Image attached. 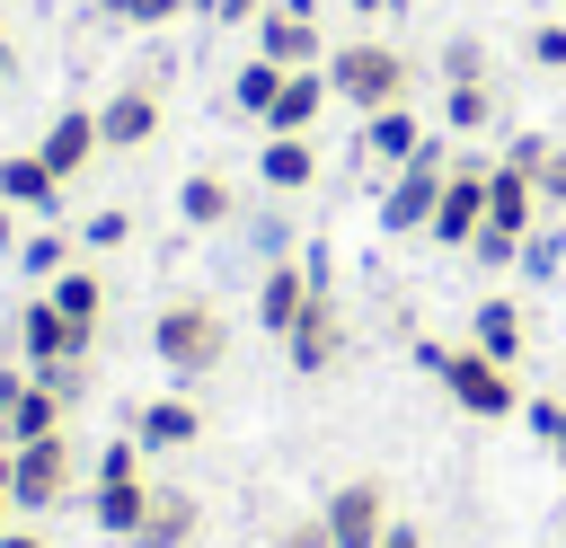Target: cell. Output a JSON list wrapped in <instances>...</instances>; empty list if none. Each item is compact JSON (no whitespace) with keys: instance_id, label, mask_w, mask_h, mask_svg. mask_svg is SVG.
Segmentation results:
<instances>
[{"instance_id":"28","label":"cell","mask_w":566,"mask_h":548,"mask_svg":"<svg viewBox=\"0 0 566 548\" xmlns=\"http://www.w3.org/2000/svg\"><path fill=\"white\" fill-rule=\"evenodd\" d=\"M124 239H133V212H115V203H106V212H88V221L71 230V247H124Z\"/></svg>"},{"instance_id":"1","label":"cell","mask_w":566,"mask_h":548,"mask_svg":"<svg viewBox=\"0 0 566 548\" xmlns=\"http://www.w3.org/2000/svg\"><path fill=\"white\" fill-rule=\"evenodd\" d=\"M327 88H336L354 115H371V106H407L416 62H407L398 44H380V35H345V44H327Z\"/></svg>"},{"instance_id":"34","label":"cell","mask_w":566,"mask_h":548,"mask_svg":"<svg viewBox=\"0 0 566 548\" xmlns=\"http://www.w3.org/2000/svg\"><path fill=\"white\" fill-rule=\"evenodd\" d=\"M265 548H327V521H318V513H301V521H283Z\"/></svg>"},{"instance_id":"23","label":"cell","mask_w":566,"mask_h":548,"mask_svg":"<svg viewBox=\"0 0 566 548\" xmlns=\"http://www.w3.org/2000/svg\"><path fill=\"white\" fill-rule=\"evenodd\" d=\"M177 212H186L195 230H221V221L239 212V194H230V186H221V177L203 168V177H186V186H177Z\"/></svg>"},{"instance_id":"40","label":"cell","mask_w":566,"mask_h":548,"mask_svg":"<svg viewBox=\"0 0 566 548\" xmlns=\"http://www.w3.org/2000/svg\"><path fill=\"white\" fill-rule=\"evenodd\" d=\"M380 548H424V530H416V521H389V539H380Z\"/></svg>"},{"instance_id":"21","label":"cell","mask_w":566,"mask_h":548,"mask_svg":"<svg viewBox=\"0 0 566 548\" xmlns=\"http://www.w3.org/2000/svg\"><path fill=\"white\" fill-rule=\"evenodd\" d=\"M44 301H53L71 327H88V336H97V318H106V283H97V265H62V274L44 283Z\"/></svg>"},{"instance_id":"3","label":"cell","mask_w":566,"mask_h":548,"mask_svg":"<svg viewBox=\"0 0 566 548\" xmlns=\"http://www.w3.org/2000/svg\"><path fill=\"white\" fill-rule=\"evenodd\" d=\"M416 362H424V371H433V380H442V389H451L469 415H486V424L522 407V389H513V362H495V354H478V345H460V354H451V345L416 336Z\"/></svg>"},{"instance_id":"12","label":"cell","mask_w":566,"mask_h":548,"mask_svg":"<svg viewBox=\"0 0 566 548\" xmlns=\"http://www.w3.org/2000/svg\"><path fill=\"white\" fill-rule=\"evenodd\" d=\"M97 150H106V141H97V115H88V106H62V115L44 124V141H35V159H44L53 177H80Z\"/></svg>"},{"instance_id":"19","label":"cell","mask_w":566,"mask_h":548,"mask_svg":"<svg viewBox=\"0 0 566 548\" xmlns=\"http://www.w3.org/2000/svg\"><path fill=\"white\" fill-rule=\"evenodd\" d=\"M301 301H310V265H265V283H256V309H248V318H256L265 336H283V327L301 318Z\"/></svg>"},{"instance_id":"36","label":"cell","mask_w":566,"mask_h":548,"mask_svg":"<svg viewBox=\"0 0 566 548\" xmlns=\"http://www.w3.org/2000/svg\"><path fill=\"white\" fill-rule=\"evenodd\" d=\"M539 203H557V212H566V141H557V150H548V168H539Z\"/></svg>"},{"instance_id":"37","label":"cell","mask_w":566,"mask_h":548,"mask_svg":"<svg viewBox=\"0 0 566 548\" xmlns=\"http://www.w3.org/2000/svg\"><path fill=\"white\" fill-rule=\"evenodd\" d=\"M265 9H274V0H221V9H212V18H221V27H256V18H265Z\"/></svg>"},{"instance_id":"15","label":"cell","mask_w":566,"mask_h":548,"mask_svg":"<svg viewBox=\"0 0 566 548\" xmlns=\"http://www.w3.org/2000/svg\"><path fill=\"white\" fill-rule=\"evenodd\" d=\"M62 407H71V398H62V389H53L44 371H27V389H18L9 407H0V433H9V442H35V433H62Z\"/></svg>"},{"instance_id":"16","label":"cell","mask_w":566,"mask_h":548,"mask_svg":"<svg viewBox=\"0 0 566 548\" xmlns=\"http://www.w3.org/2000/svg\"><path fill=\"white\" fill-rule=\"evenodd\" d=\"M0 203H9V212H35V221H44V212L62 203V177H53V168H44L35 150H9V159H0Z\"/></svg>"},{"instance_id":"13","label":"cell","mask_w":566,"mask_h":548,"mask_svg":"<svg viewBox=\"0 0 566 548\" xmlns=\"http://www.w3.org/2000/svg\"><path fill=\"white\" fill-rule=\"evenodd\" d=\"M327 97H336V88H327V62H318V71H283V88H274V106H265L256 124H265V133H310Z\"/></svg>"},{"instance_id":"43","label":"cell","mask_w":566,"mask_h":548,"mask_svg":"<svg viewBox=\"0 0 566 548\" xmlns=\"http://www.w3.org/2000/svg\"><path fill=\"white\" fill-rule=\"evenodd\" d=\"M9 468H18V442H9V433H0V486H9Z\"/></svg>"},{"instance_id":"6","label":"cell","mask_w":566,"mask_h":548,"mask_svg":"<svg viewBox=\"0 0 566 548\" xmlns=\"http://www.w3.org/2000/svg\"><path fill=\"white\" fill-rule=\"evenodd\" d=\"M318 521H327V548H380L389 539V486L380 477H345L327 504H318Z\"/></svg>"},{"instance_id":"14","label":"cell","mask_w":566,"mask_h":548,"mask_svg":"<svg viewBox=\"0 0 566 548\" xmlns=\"http://www.w3.org/2000/svg\"><path fill=\"white\" fill-rule=\"evenodd\" d=\"M416 150H424V124H416L407 106H371V115H363V159H371V168H407Z\"/></svg>"},{"instance_id":"33","label":"cell","mask_w":566,"mask_h":548,"mask_svg":"<svg viewBox=\"0 0 566 548\" xmlns=\"http://www.w3.org/2000/svg\"><path fill=\"white\" fill-rule=\"evenodd\" d=\"M531 62H539V71H566V27H557V18L531 27Z\"/></svg>"},{"instance_id":"27","label":"cell","mask_w":566,"mask_h":548,"mask_svg":"<svg viewBox=\"0 0 566 548\" xmlns=\"http://www.w3.org/2000/svg\"><path fill=\"white\" fill-rule=\"evenodd\" d=\"M274 88H283V71H274L265 53H248V62H239V80H230V97H239L248 115H265V106H274Z\"/></svg>"},{"instance_id":"9","label":"cell","mask_w":566,"mask_h":548,"mask_svg":"<svg viewBox=\"0 0 566 548\" xmlns=\"http://www.w3.org/2000/svg\"><path fill=\"white\" fill-rule=\"evenodd\" d=\"M256 53H265L274 71H318V62H327V44H318V0H274V9L256 18Z\"/></svg>"},{"instance_id":"2","label":"cell","mask_w":566,"mask_h":548,"mask_svg":"<svg viewBox=\"0 0 566 548\" xmlns=\"http://www.w3.org/2000/svg\"><path fill=\"white\" fill-rule=\"evenodd\" d=\"M150 354L177 371V380H203V371H221L230 362V318L212 309V301H168L159 318H150Z\"/></svg>"},{"instance_id":"4","label":"cell","mask_w":566,"mask_h":548,"mask_svg":"<svg viewBox=\"0 0 566 548\" xmlns=\"http://www.w3.org/2000/svg\"><path fill=\"white\" fill-rule=\"evenodd\" d=\"M442 177H451V159H442V141H424L407 168H389L380 221H389L398 239H424V230H433V203H442Z\"/></svg>"},{"instance_id":"5","label":"cell","mask_w":566,"mask_h":548,"mask_svg":"<svg viewBox=\"0 0 566 548\" xmlns=\"http://www.w3.org/2000/svg\"><path fill=\"white\" fill-rule=\"evenodd\" d=\"M283 354H292V371H301V380H318V371H336V362H345V309H336V292H327V283H310L301 318L283 327Z\"/></svg>"},{"instance_id":"20","label":"cell","mask_w":566,"mask_h":548,"mask_svg":"<svg viewBox=\"0 0 566 548\" xmlns=\"http://www.w3.org/2000/svg\"><path fill=\"white\" fill-rule=\"evenodd\" d=\"M150 495H159L150 477H97V530L106 539H133L150 521Z\"/></svg>"},{"instance_id":"25","label":"cell","mask_w":566,"mask_h":548,"mask_svg":"<svg viewBox=\"0 0 566 548\" xmlns=\"http://www.w3.org/2000/svg\"><path fill=\"white\" fill-rule=\"evenodd\" d=\"M442 124H451V133H486V124H495V88H486V80H451Z\"/></svg>"},{"instance_id":"44","label":"cell","mask_w":566,"mask_h":548,"mask_svg":"<svg viewBox=\"0 0 566 548\" xmlns=\"http://www.w3.org/2000/svg\"><path fill=\"white\" fill-rule=\"evenodd\" d=\"M0 247H18V212L9 203H0Z\"/></svg>"},{"instance_id":"29","label":"cell","mask_w":566,"mask_h":548,"mask_svg":"<svg viewBox=\"0 0 566 548\" xmlns=\"http://www.w3.org/2000/svg\"><path fill=\"white\" fill-rule=\"evenodd\" d=\"M531 433L548 442V460L566 468V398H531Z\"/></svg>"},{"instance_id":"45","label":"cell","mask_w":566,"mask_h":548,"mask_svg":"<svg viewBox=\"0 0 566 548\" xmlns=\"http://www.w3.org/2000/svg\"><path fill=\"white\" fill-rule=\"evenodd\" d=\"M345 9H354V18H380V9H398V0H345Z\"/></svg>"},{"instance_id":"18","label":"cell","mask_w":566,"mask_h":548,"mask_svg":"<svg viewBox=\"0 0 566 548\" xmlns=\"http://www.w3.org/2000/svg\"><path fill=\"white\" fill-rule=\"evenodd\" d=\"M256 177H265L274 194H301V186H318V150H310V133H265V159H256Z\"/></svg>"},{"instance_id":"38","label":"cell","mask_w":566,"mask_h":548,"mask_svg":"<svg viewBox=\"0 0 566 548\" xmlns=\"http://www.w3.org/2000/svg\"><path fill=\"white\" fill-rule=\"evenodd\" d=\"M557 256H566V239H539V247H522V265H531V274H557Z\"/></svg>"},{"instance_id":"39","label":"cell","mask_w":566,"mask_h":548,"mask_svg":"<svg viewBox=\"0 0 566 548\" xmlns=\"http://www.w3.org/2000/svg\"><path fill=\"white\" fill-rule=\"evenodd\" d=\"M18 362H27V354H0V407H9L18 389H27V371H18Z\"/></svg>"},{"instance_id":"41","label":"cell","mask_w":566,"mask_h":548,"mask_svg":"<svg viewBox=\"0 0 566 548\" xmlns=\"http://www.w3.org/2000/svg\"><path fill=\"white\" fill-rule=\"evenodd\" d=\"M9 80H18V35L0 27V88H9Z\"/></svg>"},{"instance_id":"24","label":"cell","mask_w":566,"mask_h":548,"mask_svg":"<svg viewBox=\"0 0 566 548\" xmlns=\"http://www.w3.org/2000/svg\"><path fill=\"white\" fill-rule=\"evenodd\" d=\"M478 354H495V362H513L522 354V301H478V336H469Z\"/></svg>"},{"instance_id":"26","label":"cell","mask_w":566,"mask_h":548,"mask_svg":"<svg viewBox=\"0 0 566 548\" xmlns=\"http://www.w3.org/2000/svg\"><path fill=\"white\" fill-rule=\"evenodd\" d=\"M18 265H27V283L44 292V283L71 265V230H35V239H18Z\"/></svg>"},{"instance_id":"7","label":"cell","mask_w":566,"mask_h":548,"mask_svg":"<svg viewBox=\"0 0 566 548\" xmlns=\"http://www.w3.org/2000/svg\"><path fill=\"white\" fill-rule=\"evenodd\" d=\"M486 150H460V168L442 177V203H433V230L424 239H442V247H469L478 230H486Z\"/></svg>"},{"instance_id":"22","label":"cell","mask_w":566,"mask_h":548,"mask_svg":"<svg viewBox=\"0 0 566 548\" xmlns=\"http://www.w3.org/2000/svg\"><path fill=\"white\" fill-rule=\"evenodd\" d=\"M195 433H203V415H195L186 398H150V407L133 415V442H142V451H186Z\"/></svg>"},{"instance_id":"8","label":"cell","mask_w":566,"mask_h":548,"mask_svg":"<svg viewBox=\"0 0 566 548\" xmlns=\"http://www.w3.org/2000/svg\"><path fill=\"white\" fill-rule=\"evenodd\" d=\"M71 495V433H35L18 442V468H9V504L18 513H44Z\"/></svg>"},{"instance_id":"32","label":"cell","mask_w":566,"mask_h":548,"mask_svg":"<svg viewBox=\"0 0 566 548\" xmlns=\"http://www.w3.org/2000/svg\"><path fill=\"white\" fill-rule=\"evenodd\" d=\"M548 150H557V141H539V133H513V141H504V168H522V177L539 186V168H548Z\"/></svg>"},{"instance_id":"11","label":"cell","mask_w":566,"mask_h":548,"mask_svg":"<svg viewBox=\"0 0 566 548\" xmlns=\"http://www.w3.org/2000/svg\"><path fill=\"white\" fill-rule=\"evenodd\" d=\"M159 133V88H142V80H124L106 106H97V141L106 150H142Z\"/></svg>"},{"instance_id":"46","label":"cell","mask_w":566,"mask_h":548,"mask_svg":"<svg viewBox=\"0 0 566 548\" xmlns=\"http://www.w3.org/2000/svg\"><path fill=\"white\" fill-rule=\"evenodd\" d=\"M9 513H18V504H9V486H0V530H9Z\"/></svg>"},{"instance_id":"30","label":"cell","mask_w":566,"mask_h":548,"mask_svg":"<svg viewBox=\"0 0 566 548\" xmlns=\"http://www.w3.org/2000/svg\"><path fill=\"white\" fill-rule=\"evenodd\" d=\"M97 9H106L115 27H168V18L186 9V0H97Z\"/></svg>"},{"instance_id":"17","label":"cell","mask_w":566,"mask_h":548,"mask_svg":"<svg viewBox=\"0 0 566 548\" xmlns=\"http://www.w3.org/2000/svg\"><path fill=\"white\" fill-rule=\"evenodd\" d=\"M195 530H203V504H195L186 486H159V495H150V521L133 530V548H186Z\"/></svg>"},{"instance_id":"35","label":"cell","mask_w":566,"mask_h":548,"mask_svg":"<svg viewBox=\"0 0 566 548\" xmlns=\"http://www.w3.org/2000/svg\"><path fill=\"white\" fill-rule=\"evenodd\" d=\"M97 477H142V442H106L97 451Z\"/></svg>"},{"instance_id":"31","label":"cell","mask_w":566,"mask_h":548,"mask_svg":"<svg viewBox=\"0 0 566 548\" xmlns=\"http://www.w3.org/2000/svg\"><path fill=\"white\" fill-rule=\"evenodd\" d=\"M442 80H486V44L478 35H451L442 44Z\"/></svg>"},{"instance_id":"10","label":"cell","mask_w":566,"mask_h":548,"mask_svg":"<svg viewBox=\"0 0 566 548\" xmlns=\"http://www.w3.org/2000/svg\"><path fill=\"white\" fill-rule=\"evenodd\" d=\"M88 345H97V336H88V327H71V318H62L44 292L18 309V354H27V371H62V362H88Z\"/></svg>"},{"instance_id":"42","label":"cell","mask_w":566,"mask_h":548,"mask_svg":"<svg viewBox=\"0 0 566 548\" xmlns=\"http://www.w3.org/2000/svg\"><path fill=\"white\" fill-rule=\"evenodd\" d=\"M0 548H44V530H18V521H9V530H0Z\"/></svg>"}]
</instances>
